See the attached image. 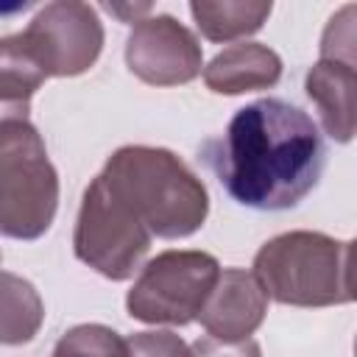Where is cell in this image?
Returning a JSON list of instances; mask_svg holds the SVG:
<instances>
[{
    "instance_id": "obj_13",
    "label": "cell",
    "mask_w": 357,
    "mask_h": 357,
    "mask_svg": "<svg viewBox=\"0 0 357 357\" xmlns=\"http://www.w3.org/2000/svg\"><path fill=\"white\" fill-rule=\"evenodd\" d=\"M273 11V3L262 0H195L190 3V14L198 25V31L209 42H231L240 36L257 33Z\"/></svg>"
},
{
    "instance_id": "obj_9",
    "label": "cell",
    "mask_w": 357,
    "mask_h": 357,
    "mask_svg": "<svg viewBox=\"0 0 357 357\" xmlns=\"http://www.w3.org/2000/svg\"><path fill=\"white\" fill-rule=\"evenodd\" d=\"M265 312L268 296L259 279L245 268H223L198 312V321L209 337L245 340L262 326Z\"/></svg>"
},
{
    "instance_id": "obj_6",
    "label": "cell",
    "mask_w": 357,
    "mask_h": 357,
    "mask_svg": "<svg viewBox=\"0 0 357 357\" xmlns=\"http://www.w3.org/2000/svg\"><path fill=\"white\" fill-rule=\"evenodd\" d=\"M220 276V262L206 251H162L139 268L126 310L134 321L187 326L198 318Z\"/></svg>"
},
{
    "instance_id": "obj_2",
    "label": "cell",
    "mask_w": 357,
    "mask_h": 357,
    "mask_svg": "<svg viewBox=\"0 0 357 357\" xmlns=\"http://www.w3.org/2000/svg\"><path fill=\"white\" fill-rule=\"evenodd\" d=\"M100 176L156 237H190L209 215L204 181L167 148L123 145L106 159Z\"/></svg>"
},
{
    "instance_id": "obj_14",
    "label": "cell",
    "mask_w": 357,
    "mask_h": 357,
    "mask_svg": "<svg viewBox=\"0 0 357 357\" xmlns=\"http://www.w3.org/2000/svg\"><path fill=\"white\" fill-rule=\"evenodd\" d=\"M45 321V301L39 290L8 271H0V343L22 346L36 337Z\"/></svg>"
},
{
    "instance_id": "obj_7",
    "label": "cell",
    "mask_w": 357,
    "mask_h": 357,
    "mask_svg": "<svg viewBox=\"0 0 357 357\" xmlns=\"http://www.w3.org/2000/svg\"><path fill=\"white\" fill-rule=\"evenodd\" d=\"M22 39L47 78H73L98 61L103 50V22L89 3L56 0L33 14Z\"/></svg>"
},
{
    "instance_id": "obj_4",
    "label": "cell",
    "mask_w": 357,
    "mask_h": 357,
    "mask_svg": "<svg viewBox=\"0 0 357 357\" xmlns=\"http://www.w3.org/2000/svg\"><path fill=\"white\" fill-rule=\"evenodd\" d=\"M59 209V173L31 120L0 126V234L42 237Z\"/></svg>"
},
{
    "instance_id": "obj_15",
    "label": "cell",
    "mask_w": 357,
    "mask_h": 357,
    "mask_svg": "<svg viewBox=\"0 0 357 357\" xmlns=\"http://www.w3.org/2000/svg\"><path fill=\"white\" fill-rule=\"evenodd\" d=\"M53 357H128V340L112 326L78 324L56 340Z\"/></svg>"
},
{
    "instance_id": "obj_12",
    "label": "cell",
    "mask_w": 357,
    "mask_h": 357,
    "mask_svg": "<svg viewBox=\"0 0 357 357\" xmlns=\"http://www.w3.org/2000/svg\"><path fill=\"white\" fill-rule=\"evenodd\" d=\"M45 78L47 75L25 45L22 33L0 39V126L28 120L31 98Z\"/></svg>"
},
{
    "instance_id": "obj_3",
    "label": "cell",
    "mask_w": 357,
    "mask_h": 357,
    "mask_svg": "<svg viewBox=\"0 0 357 357\" xmlns=\"http://www.w3.org/2000/svg\"><path fill=\"white\" fill-rule=\"evenodd\" d=\"M351 240L324 231H284L259 245L254 276L268 298L290 307H332L354 301Z\"/></svg>"
},
{
    "instance_id": "obj_8",
    "label": "cell",
    "mask_w": 357,
    "mask_h": 357,
    "mask_svg": "<svg viewBox=\"0 0 357 357\" xmlns=\"http://www.w3.org/2000/svg\"><path fill=\"white\" fill-rule=\"evenodd\" d=\"M126 67L151 86H178L201 75L204 50L176 17L151 14L134 22L126 39Z\"/></svg>"
},
{
    "instance_id": "obj_19",
    "label": "cell",
    "mask_w": 357,
    "mask_h": 357,
    "mask_svg": "<svg viewBox=\"0 0 357 357\" xmlns=\"http://www.w3.org/2000/svg\"><path fill=\"white\" fill-rule=\"evenodd\" d=\"M112 14H117V17H123L126 22H139V20H145V14H151V3H142V6H106Z\"/></svg>"
},
{
    "instance_id": "obj_10",
    "label": "cell",
    "mask_w": 357,
    "mask_h": 357,
    "mask_svg": "<svg viewBox=\"0 0 357 357\" xmlns=\"http://www.w3.org/2000/svg\"><path fill=\"white\" fill-rule=\"evenodd\" d=\"M201 73L206 89L215 95H243L276 86L282 78V59L262 42H237L223 47Z\"/></svg>"
},
{
    "instance_id": "obj_1",
    "label": "cell",
    "mask_w": 357,
    "mask_h": 357,
    "mask_svg": "<svg viewBox=\"0 0 357 357\" xmlns=\"http://www.w3.org/2000/svg\"><path fill=\"white\" fill-rule=\"evenodd\" d=\"M206 159L226 192L251 209L279 212L304 201L318 184L326 148L318 123L282 98H262L234 112Z\"/></svg>"
},
{
    "instance_id": "obj_11",
    "label": "cell",
    "mask_w": 357,
    "mask_h": 357,
    "mask_svg": "<svg viewBox=\"0 0 357 357\" xmlns=\"http://www.w3.org/2000/svg\"><path fill=\"white\" fill-rule=\"evenodd\" d=\"M307 98L315 103L326 134L335 142H351L354 137V89L357 73L351 61L318 59L304 75Z\"/></svg>"
},
{
    "instance_id": "obj_16",
    "label": "cell",
    "mask_w": 357,
    "mask_h": 357,
    "mask_svg": "<svg viewBox=\"0 0 357 357\" xmlns=\"http://www.w3.org/2000/svg\"><path fill=\"white\" fill-rule=\"evenodd\" d=\"M354 6H343L321 36V59H340L354 64Z\"/></svg>"
},
{
    "instance_id": "obj_18",
    "label": "cell",
    "mask_w": 357,
    "mask_h": 357,
    "mask_svg": "<svg viewBox=\"0 0 357 357\" xmlns=\"http://www.w3.org/2000/svg\"><path fill=\"white\" fill-rule=\"evenodd\" d=\"M192 357H262L259 343L254 337L245 340H218V337H198L190 346Z\"/></svg>"
},
{
    "instance_id": "obj_17",
    "label": "cell",
    "mask_w": 357,
    "mask_h": 357,
    "mask_svg": "<svg viewBox=\"0 0 357 357\" xmlns=\"http://www.w3.org/2000/svg\"><path fill=\"white\" fill-rule=\"evenodd\" d=\"M128 340V357H192L190 346L181 340V335L170 329H148L134 332Z\"/></svg>"
},
{
    "instance_id": "obj_5",
    "label": "cell",
    "mask_w": 357,
    "mask_h": 357,
    "mask_svg": "<svg viewBox=\"0 0 357 357\" xmlns=\"http://www.w3.org/2000/svg\"><path fill=\"white\" fill-rule=\"evenodd\" d=\"M151 240L153 234L145 229V223L98 173L81 195L73 231L75 257L100 276L126 282L142 268Z\"/></svg>"
}]
</instances>
